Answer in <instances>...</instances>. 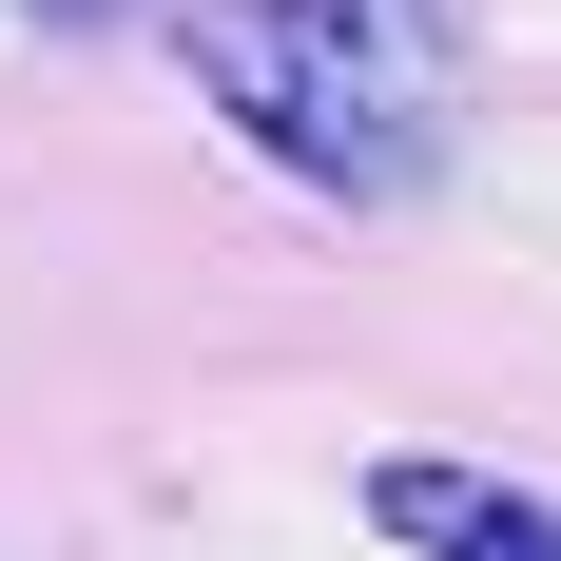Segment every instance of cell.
Masks as SVG:
<instances>
[{
	"label": "cell",
	"mask_w": 561,
	"mask_h": 561,
	"mask_svg": "<svg viewBox=\"0 0 561 561\" xmlns=\"http://www.w3.org/2000/svg\"><path fill=\"white\" fill-rule=\"evenodd\" d=\"M368 523H388L407 561H561V504H542V484H504V465H426V446L368 465Z\"/></svg>",
	"instance_id": "2"
},
{
	"label": "cell",
	"mask_w": 561,
	"mask_h": 561,
	"mask_svg": "<svg viewBox=\"0 0 561 561\" xmlns=\"http://www.w3.org/2000/svg\"><path fill=\"white\" fill-rule=\"evenodd\" d=\"M20 20H58V39H98V20H136V0H20Z\"/></svg>",
	"instance_id": "3"
},
{
	"label": "cell",
	"mask_w": 561,
	"mask_h": 561,
	"mask_svg": "<svg viewBox=\"0 0 561 561\" xmlns=\"http://www.w3.org/2000/svg\"><path fill=\"white\" fill-rule=\"evenodd\" d=\"M174 39L214 78V116L272 174L388 214L446 174V98H465V0H174Z\"/></svg>",
	"instance_id": "1"
}]
</instances>
